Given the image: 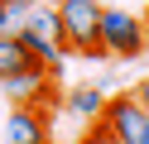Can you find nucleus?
Masks as SVG:
<instances>
[{
  "label": "nucleus",
  "mask_w": 149,
  "mask_h": 144,
  "mask_svg": "<svg viewBox=\"0 0 149 144\" xmlns=\"http://www.w3.org/2000/svg\"><path fill=\"white\" fill-rule=\"evenodd\" d=\"M101 0H63L58 19H63V43L68 53H87L101 58Z\"/></svg>",
  "instance_id": "f257e3e1"
},
{
  "label": "nucleus",
  "mask_w": 149,
  "mask_h": 144,
  "mask_svg": "<svg viewBox=\"0 0 149 144\" xmlns=\"http://www.w3.org/2000/svg\"><path fill=\"white\" fill-rule=\"evenodd\" d=\"M149 48V34H144V19L135 10H101V58H139Z\"/></svg>",
  "instance_id": "f03ea898"
},
{
  "label": "nucleus",
  "mask_w": 149,
  "mask_h": 144,
  "mask_svg": "<svg viewBox=\"0 0 149 144\" xmlns=\"http://www.w3.org/2000/svg\"><path fill=\"white\" fill-rule=\"evenodd\" d=\"M96 125H106V130L116 134V144H149V111L135 101V91H125V96H106Z\"/></svg>",
  "instance_id": "7ed1b4c3"
},
{
  "label": "nucleus",
  "mask_w": 149,
  "mask_h": 144,
  "mask_svg": "<svg viewBox=\"0 0 149 144\" xmlns=\"http://www.w3.org/2000/svg\"><path fill=\"white\" fill-rule=\"evenodd\" d=\"M5 144H53L48 115L29 111V106H15V111L5 115Z\"/></svg>",
  "instance_id": "20e7f679"
},
{
  "label": "nucleus",
  "mask_w": 149,
  "mask_h": 144,
  "mask_svg": "<svg viewBox=\"0 0 149 144\" xmlns=\"http://www.w3.org/2000/svg\"><path fill=\"white\" fill-rule=\"evenodd\" d=\"M24 34H39V38H48V43H63V19H58V5H48V0H39V5L24 15ZM68 48V43H63Z\"/></svg>",
  "instance_id": "39448f33"
},
{
  "label": "nucleus",
  "mask_w": 149,
  "mask_h": 144,
  "mask_svg": "<svg viewBox=\"0 0 149 144\" xmlns=\"http://www.w3.org/2000/svg\"><path fill=\"white\" fill-rule=\"evenodd\" d=\"M24 67H29V48L19 43V34H0V82L24 72Z\"/></svg>",
  "instance_id": "423d86ee"
},
{
  "label": "nucleus",
  "mask_w": 149,
  "mask_h": 144,
  "mask_svg": "<svg viewBox=\"0 0 149 144\" xmlns=\"http://www.w3.org/2000/svg\"><path fill=\"white\" fill-rule=\"evenodd\" d=\"M101 106H106V91H101V86H72L68 91V111H77V115H91V120H96Z\"/></svg>",
  "instance_id": "0eeeda50"
},
{
  "label": "nucleus",
  "mask_w": 149,
  "mask_h": 144,
  "mask_svg": "<svg viewBox=\"0 0 149 144\" xmlns=\"http://www.w3.org/2000/svg\"><path fill=\"white\" fill-rule=\"evenodd\" d=\"M77 144H116V134H111V130H106V125H91V130H87V134H82V139H77Z\"/></svg>",
  "instance_id": "6e6552de"
},
{
  "label": "nucleus",
  "mask_w": 149,
  "mask_h": 144,
  "mask_svg": "<svg viewBox=\"0 0 149 144\" xmlns=\"http://www.w3.org/2000/svg\"><path fill=\"white\" fill-rule=\"evenodd\" d=\"M19 24H24V19L10 15V0H0V34H19Z\"/></svg>",
  "instance_id": "1a4fd4ad"
},
{
  "label": "nucleus",
  "mask_w": 149,
  "mask_h": 144,
  "mask_svg": "<svg viewBox=\"0 0 149 144\" xmlns=\"http://www.w3.org/2000/svg\"><path fill=\"white\" fill-rule=\"evenodd\" d=\"M34 5H39V0H10V15H15V19H24Z\"/></svg>",
  "instance_id": "9d476101"
},
{
  "label": "nucleus",
  "mask_w": 149,
  "mask_h": 144,
  "mask_svg": "<svg viewBox=\"0 0 149 144\" xmlns=\"http://www.w3.org/2000/svg\"><path fill=\"white\" fill-rule=\"evenodd\" d=\"M135 101H139V106H144V111H149V77H144V82L135 86Z\"/></svg>",
  "instance_id": "9b49d317"
},
{
  "label": "nucleus",
  "mask_w": 149,
  "mask_h": 144,
  "mask_svg": "<svg viewBox=\"0 0 149 144\" xmlns=\"http://www.w3.org/2000/svg\"><path fill=\"white\" fill-rule=\"evenodd\" d=\"M139 19H144V34H149V10H144V15H139Z\"/></svg>",
  "instance_id": "f8f14e48"
},
{
  "label": "nucleus",
  "mask_w": 149,
  "mask_h": 144,
  "mask_svg": "<svg viewBox=\"0 0 149 144\" xmlns=\"http://www.w3.org/2000/svg\"><path fill=\"white\" fill-rule=\"evenodd\" d=\"M48 5H63V0H48Z\"/></svg>",
  "instance_id": "ddd939ff"
}]
</instances>
